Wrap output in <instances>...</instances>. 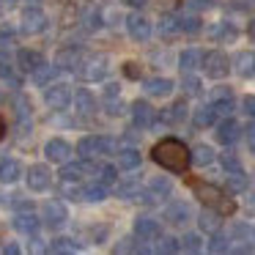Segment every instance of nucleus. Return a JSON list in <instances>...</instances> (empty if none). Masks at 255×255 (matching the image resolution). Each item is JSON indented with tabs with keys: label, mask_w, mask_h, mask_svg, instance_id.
Returning <instances> with one entry per match:
<instances>
[{
	"label": "nucleus",
	"mask_w": 255,
	"mask_h": 255,
	"mask_svg": "<svg viewBox=\"0 0 255 255\" xmlns=\"http://www.w3.org/2000/svg\"><path fill=\"white\" fill-rule=\"evenodd\" d=\"M151 156H154V162L159 167H165V170L170 173H184L189 165V159H192V154L187 151V145L181 143V140H159V143L154 145V151H151Z\"/></svg>",
	"instance_id": "1"
},
{
	"label": "nucleus",
	"mask_w": 255,
	"mask_h": 255,
	"mask_svg": "<svg viewBox=\"0 0 255 255\" xmlns=\"http://www.w3.org/2000/svg\"><path fill=\"white\" fill-rule=\"evenodd\" d=\"M195 192V198L200 200L203 206H209V209L220 211L222 217H231L233 211H236V203H233L231 198H228L225 192H222L220 187H214V184H206V181H192L189 184Z\"/></svg>",
	"instance_id": "2"
},
{
	"label": "nucleus",
	"mask_w": 255,
	"mask_h": 255,
	"mask_svg": "<svg viewBox=\"0 0 255 255\" xmlns=\"http://www.w3.org/2000/svg\"><path fill=\"white\" fill-rule=\"evenodd\" d=\"M116 151V140L113 137H96V134H91V137H83L77 145V154L83 156V159H94V156H102V154H113Z\"/></svg>",
	"instance_id": "3"
},
{
	"label": "nucleus",
	"mask_w": 255,
	"mask_h": 255,
	"mask_svg": "<svg viewBox=\"0 0 255 255\" xmlns=\"http://www.w3.org/2000/svg\"><path fill=\"white\" fill-rule=\"evenodd\" d=\"M203 69H206V74H209V77L222 80L228 72H231V58H228L225 52L214 50V52H209V55L203 58Z\"/></svg>",
	"instance_id": "4"
},
{
	"label": "nucleus",
	"mask_w": 255,
	"mask_h": 255,
	"mask_svg": "<svg viewBox=\"0 0 255 255\" xmlns=\"http://www.w3.org/2000/svg\"><path fill=\"white\" fill-rule=\"evenodd\" d=\"M77 72H80V77L88 80V83H99V80L107 74V58H105V55H91V58H85L83 66H80Z\"/></svg>",
	"instance_id": "5"
},
{
	"label": "nucleus",
	"mask_w": 255,
	"mask_h": 255,
	"mask_svg": "<svg viewBox=\"0 0 255 255\" xmlns=\"http://www.w3.org/2000/svg\"><path fill=\"white\" fill-rule=\"evenodd\" d=\"M47 28V14L41 11L39 6H28L22 11V33H28V36H36V33H41V30Z\"/></svg>",
	"instance_id": "6"
},
{
	"label": "nucleus",
	"mask_w": 255,
	"mask_h": 255,
	"mask_svg": "<svg viewBox=\"0 0 255 255\" xmlns=\"http://www.w3.org/2000/svg\"><path fill=\"white\" fill-rule=\"evenodd\" d=\"M44 102H47V107H52V110H66L69 102H72V91H69V85L55 83V85H50V88L44 91Z\"/></svg>",
	"instance_id": "7"
},
{
	"label": "nucleus",
	"mask_w": 255,
	"mask_h": 255,
	"mask_svg": "<svg viewBox=\"0 0 255 255\" xmlns=\"http://www.w3.org/2000/svg\"><path fill=\"white\" fill-rule=\"evenodd\" d=\"M134 233H137V239H143V242H154V239L162 236V225H159V220L143 214V217L134 220Z\"/></svg>",
	"instance_id": "8"
},
{
	"label": "nucleus",
	"mask_w": 255,
	"mask_h": 255,
	"mask_svg": "<svg viewBox=\"0 0 255 255\" xmlns=\"http://www.w3.org/2000/svg\"><path fill=\"white\" fill-rule=\"evenodd\" d=\"M83 61H85V52L83 50H77V47H66V50L58 52L55 66L58 69H66V72H74V69L83 66Z\"/></svg>",
	"instance_id": "9"
},
{
	"label": "nucleus",
	"mask_w": 255,
	"mask_h": 255,
	"mask_svg": "<svg viewBox=\"0 0 255 255\" xmlns=\"http://www.w3.org/2000/svg\"><path fill=\"white\" fill-rule=\"evenodd\" d=\"M88 173H96V167L91 165V159H83V162H63L61 178H69V181H83Z\"/></svg>",
	"instance_id": "10"
},
{
	"label": "nucleus",
	"mask_w": 255,
	"mask_h": 255,
	"mask_svg": "<svg viewBox=\"0 0 255 255\" xmlns=\"http://www.w3.org/2000/svg\"><path fill=\"white\" fill-rule=\"evenodd\" d=\"M127 30H129V36H132L134 41H148V36H151V25H148V19H145L143 14H129L127 17Z\"/></svg>",
	"instance_id": "11"
},
{
	"label": "nucleus",
	"mask_w": 255,
	"mask_h": 255,
	"mask_svg": "<svg viewBox=\"0 0 255 255\" xmlns=\"http://www.w3.org/2000/svg\"><path fill=\"white\" fill-rule=\"evenodd\" d=\"M44 156H47L50 162L63 165V162H69V156H72V145H69L66 140L55 137V140H50V143L44 145Z\"/></svg>",
	"instance_id": "12"
},
{
	"label": "nucleus",
	"mask_w": 255,
	"mask_h": 255,
	"mask_svg": "<svg viewBox=\"0 0 255 255\" xmlns=\"http://www.w3.org/2000/svg\"><path fill=\"white\" fill-rule=\"evenodd\" d=\"M50 170H47V165H33L28 170V187L33 189V192H44V189H50Z\"/></svg>",
	"instance_id": "13"
},
{
	"label": "nucleus",
	"mask_w": 255,
	"mask_h": 255,
	"mask_svg": "<svg viewBox=\"0 0 255 255\" xmlns=\"http://www.w3.org/2000/svg\"><path fill=\"white\" fill-rule=\"evenodd\" d=\"M154 118H156V113H154V107H151L148 102H134V105H132V121H134V127L148 129L151 124H154Z\"/></svg>",
	"instance_id": "14"
},
{
	"label": "nucleus",
	"mask_w": 255,
	"mask_h": 255,
	"mask_svg": "<svg viewBox=\"0 0 255 255\" xmlns=\"http://www.w3.org/2000/svg\"><path fill=\"white\" fill-rule=\"evenodd\" d=\"M189 217H192V211H189L187 203H181V200H173V203H167L165 220L170 222V225H187Z\"/></svg>",
	"instance_id": "15"
},
{
	"label": "nucleus",
	"mask_w": 255,
	"mask_h": 255,
	"mask_svg": "<svg viewBox=\"0 0 255 255\" xmlns=\"http://www.w3.org/2000/svg\"><path fill=\"white\" fill-rule=\"evenodd\" d=\"M239 137H242V127H239L233 118H225V121L217 127V140H220L222 145H233Z\"/></svg>",
	"instance_id": "16"
},
{
	"label": "nucleus",
	"mask_w": 255,
	"mask_h": 255,
	"mask_svg": "<svg viewBox=\"0 0 255 255\" xmlns=\"http://www.w3.org/2000/svg\"><path fill=\"white\" fill-rule=\"evenodd\" d=\"M66 206L58 203V200H50V203H44V222L50 228H61L63 222H66Z\"/></svg>",
	"instance_id": "17"
},
{
	"label": "nucleus",
	"mask_w": 255,
	"mask_h": 255,
	"mask_svg": "<svg viewBox=\"0 0 255 255\" xmlns=\"http://www.w3.org/2000/svg\"><path fill=\"white\" fill-rule=\"evenodd\" d=\"M233 72L242 74V77L255 74V52H236L233 55Z\"/></svg>",
	"instance_id": "18"
},
{
	"label": "nucleus",
	"mask_w": 255,
	"mask_h": 255,
	"mask_svg": "<svg viewBox=\"0 0 255 255\" xmlns=\"http://www.w3.org/2000/svg\"><path fill=\"white\" fill-rule=\"evenodd\" d=\"M17 63H19V69H22V72L33 74L36 69L44 63V58H41L39 52H33V50H19L17 52Z\"/></svg>",
	"instance_id": "19"
},
{
	"label": "nucleus",
	"mask_w": 255,
	"mask_h": 255,
	"mask_svg": "<svg viewBox=\"0 0 255 255\" xmlns=\"http://www.w3.org/2000/svg\"><path fill=\"white\" fill-rule=\"evenodd\" d=\"M19 176H22V165H19L17 159H3L0 162V181L3 184L19 181Z\"/></svg>",
	"instance_id": "20"
},
{
	"label": "nucleus",
	"mask_w": 255,
	"mask_h": 255,
	"mask_svg": "<svg viewBox=\"0 0 255 255\" xmlns=\"http://www.w3.org/2000/svg\"><path fill=\"white\" fill-rule=\"evenodd\" d=\"M14 228H17L19 233H28V236H33V233L39 231V220H36L33 211H22V214L14 217Z\"/></svg>",
	"instance_id": "21"
},
{
	"label": "nucleus",
	"mask_w": 255,
	"mask_h": 255,
	"mask_svg": "<svg viewBox=\"0 0 255 255\" xmlns=\"http://www.w3.org/2000/svg\"><path fill=\"white\" fill-rule=\"evenodd\" d=\"M173 91V83L167 77H151V80H145V94H151V96H167Z\"/></svg>",
	"instance_id": "22"
},
{
	"label": "nucleus",
	"mask_w": 255,
	"mask_h": 255,
	"mask_svg": "<svg viewBox=\"0 0 255 255\" xmlns=\"http://www.w3.org/2000/svg\"><path fill=\"white\" fill-rule=\"evenodd\" d=\"M220 211H214V209H209L206 206L203 211H200V217H198V222H200V228L203 231H209V233H214V231H220Z\"/></svg>",
	"instance_id": "23"
},
{
	"label": "nucleus",
	"mask_w": 255,
	"mask_h": 255,
	"mask_svg": "<svg viewBox=\"0 0 255 255\" xmlns=\"http://www.w3.org/2000/svg\"><path fill=\"white\" fill-rule=\"evenodd\" d=\"M200 52L198 50H184L181 58H178V66H181V72H195V69L200 66Z\"/></svg>",
	"instance_id": "24"
},
{
	"label": "nucleus",
	"mask_w": 255,
	"mask_h": 255,
	"mask_svg": "<svg viewBox=\"0 0 255 255\" xmlns=\"http://www.w3.org/2000/svg\"><path fill=\"white\" fill-rule=\"evenodd\" d=\"M137 165H140V154L134 148L118 151V167H121V170H134Z\"/></svg>",
	"instance_id": "25"
},
{
	"label": "nucleus",
	"mask_w": 255,
	"mask_h": 255,
	"mask_svg": "<svg viewBox=\"0 0 255 255\" xmlns=\"http://www.w3.org/2000/svg\"><path fill=\"white\" fill-rule=\"evenodd\" d=\"M214 118H217V110H214V105H211V107H198V110L192 113V121H195V127H211V124H214Z\"/></svg>",
	"instance_id": "26"
},
{
	"label": "nucleus",
	"mask_w": 255,
	"mask_h": 255,
	"mask_svg": "<svg viewBox=\"0 0 255 255\" xmlns=\"http://www.w3.org/2000/svg\"><path fill=\"white\" fill-rule=\"evenodd\" d=\"M211 39H217V41H233V39H236V28H233L231 22H217L214 28H211Z\"/></svg>",
	"instance_id": "27"
},
{
	"label": "nucleus",
	"mask_w": 255,
	"mask_h": 255,
	"mask_svg": "<svg viewBox=\"0 0 255 255\" xmlns=\"http://www.w3.org/2000/svg\"><path fill=\"white\" fill-rule=\"evenodd\" d=\"M74 102H77V110L83 113V116H91V113L96 110V102H94V96H91L85 88H80V91H77V96H74Z\"/></svg>",
	"instance_id": "28"
},
{
	"label": "nucleus",
	"mask_w": 255,
	"mask_h": 255,
	"mask_svg": "<svg viewBox=\"0 0 255 255\" xmlns=\"http://www.w3.org/2000/svg\"><path fill=\"white\" fill-rule=\"evenodd\" d=\"M247 176H244V173L242 170H233L231 173V176H228V184H225V187H228V192H233V195H239V192H244V189H247Z\"/></svg>",
	"instance_id": "29"
},
{
	"label": "nucleus",
	"mask_w": 255,
	"mask_h": 255,
	"mask_svg": "<svg viewBox=\"0 0 255 255\" xmlns=\"http://www.w3.org/2000/svg\"><path fill=\"white\" fill-rule=\"evenodd\" d=\"M184 118H187V105L184 102H176L165 110V124H181Z\"/></svg>",
	"instance_id": "30"
},
{
	"label": "nucleus",
	"mask_w": 255,
	"mask_h": 255,
	"mask_svg": "<svg viewBox=\"0 0 255 255\" xmlns=\"http://www.w3.org/2000/svg\"><path fill=\"white\" fill-rule=\"evenodd\" d=\"M77 250H80V244L74 242V239H66V236L55 239V242L50 244V253H77Z\"/></svg>",
	"instance_id": "31"
},
{
	"label": "nucleus",
	"mask_w": 255,
	"mask_h": 255,
	"mask_svg": "<svg viewBox=\"0 0 255 255\" xmlns=\"http://www.w3.org/2000/svg\"><path fill=\"white\" fill-rule=\"evenodd\" d=\"M61 192L66 195V198H72V200H85V187H77V184L69 181V178H63Z\"/></svg>",
	"instance_id": "32"
},
{
	"label": "nucleus",
	"mask_w": 255,
	"mask_h": 255,
	"mask_svg": "<svg viewBox=\"0 0 255 255\" xmlns=\"http://www.w3.org/2000/svg\"><path fill=\"white\" fill-rule=\"evenodd\" d=\"M211 159H214V151H211L209 145H195L192 148V162L195 165H211Z\"/></svg>",
	"instance_id": "33"
},
{
	"label": "nucleus",
	"mask_w": 255,
	"mask_h": 255,
	"mask_svg": "<svg viewBox=\"0 0 255 255\" xmlns=\"http://www.w3.org/2000/svg\"><path fill=\"white\" fill-rule=\"evenodd\" d=\"M178 28H181V33H198V30H200V19L195 17V14L184 11V17H178Z\"/></svg>",
	"instance_id": "34"
},
{
	"label": "nucleus",
	"mask_w": 255,
	"mask_h": 255,
	"mask_svg": "<svg viewBox=\"0 0 255 255\" xmlns=\"http://www.w3.org/2000/svg\"><path fill=\"white\" fill-rule=\"evenodd\" d=\"M107 198V187L102 181L91 184V187H85V200H91V203H99V200Z\"/></svg>",
	"instance_id": "35"
},
{
	"label": "nucleus",
	"mask_w": 255,
	"mask_h": 255,
	"mask_svg": "<svg viewBox=\"0 0 255 255\" xmlns=\"http://www.w3.org/2000/svg\"><path fill=\"white\" fill-rule=\"evenodd\" d=\"M140 192H143V189H140V184H137V181H124V184H118V195H121V198L137 200V198H140Z\"/></svg>",
	"instance_id": "36"
},
{
	"label": "nucleus",
	"mask_w": 255,
	"mask_h": 255,
	"mask_svg": "<svg viewBox=\"0 0 255 255\" xmlns=\"http://www.w3.org/2000/svg\"><path fill=\"white\" fill-rule=\"evenodd\" d=\"M55 72H58V66H47V63H41V66L33 72V80H36L39 85H47L52 77H55Z\"/></svg>",
	"instance_id": "37"
},
{
	"label": "nucleus",
	"mask_w": 255,
	"mask_h": 255,
	"mask_svg": "<svg viewBox=\"0 0 255 255\" xmlns=\"http://www.w3.org/2000/svg\"><path fill=\"white\" fill-rule=\"evenodd\" d=\"M211 6H214L211 0H184V11L187 14H203V11H209Z\"/></svg>",
	"instance_id": "38"
},
{
	"label": "nucleus",
	"mask_w": 255,
	"mask_h": 255,
	"mask_svg": "<svg viewBox=\"0 0 255 255\" xmlns=\"http://www.w3.org/2000/svg\"><path fill=\"white\" fill-rule=\"evenodd\" d=\"M178 19L176 17H162V22H159V33H162V39H167V36H176L178 33Z\"/></svg>",
	"instance_id": "39"
},
{
	"label": "nucleus",
	"mask_w": 255,
	"mask_h": 255,
	"mask_svg": "<svg viewBox=\"0 0 255 255\" xmlns=\"http://www.w3.org/2000/svg\"><path fill=\"white\" fill-rule=\"evenodd\" d=\"M151 189H154L156 195H159V198H167V195L173 192V187H170V181H167V178H162V176H156V178H151V184H148Z\"/></svg>",
	"instance_id": "40"
},
{
	"label": "nucleus",
	"mask_w": 255,
	"mask_h": 255,
	"mask_svg": "<svg viewBox=\"0 0 255 255\" xmlns=\"http://www.w3.org/2000/svg\"><path fill=\"white\" fill-rule=\"evenodd\" d=\"M116 167L113 165H102V167H96V176H99V181L105 184V187H110L113 181H116Z\"/></svg>",
	"instance_id": "41"
},
{
	"label": "nucleus",
	"mask_w": 255,
	"mask_h": 255,
	"mask_svg": "<svg viewBox=\"0 0 255 255\" xmlns=\"http://www.w3.org/2000/svg\"><path fill=\"white\" fill-rule=\"evenodd\" d=\"M220 162H222V167H225L228 173H233V170H242V162H239V156L233 154V151H225V154L220 156Z\"/></svg>",
	"instance_id": "42"
},
{
	"label": "nucleus",
	"mask_w": 255,
	"mask_h": 255,
	"mask_svg": "<svg viewBox=\"0 0 255 255\" xmlns=\"http://www.w3.org/2000/svg\"><path fill=\"white\" fill-rule=\"evenodd\" d=\"M209 250L211 253H228V236H222V233L214 231V236H211V242H209Z\"/></svg>",
	"instance_id": "43"
},
{
	"label": "nucleus",
	"mask_w": 255,
	"mask_h": 255,
	"mask_svg": "<svg viewBox=\"0 0 255 255\" xmlns=\"http://www.w3.org/2000/svg\"><path fill=\"white\" fill-rule=\"evenodd\" d=\"M211 105H214V110H217V113L228 116V113L233 110V96H220V99H214Z\"/></svg>",
	"instance_id": "44"
},
{
	"label": "nucleus",
	"mask_w": 255,
	"mask_h": 255,
	"mask_svg": "<svg viewBox=\"0 0 255 255\" xmlns=\"http://www.w3.org/2000/svg\"><path fill=\"white\" fill-rule=\"evenodd\" d=\"M181 247L187 250V253H198L200 250V236L198 233H187V236L181 239Z\"/></svg>",
	"instance_id": "45"
},
{
	"label": "nucleus",
	"mask_w": 255,
	"mask_h": 255,
	"mask_svg": "<svg viewBox=\"0 0 255 255\" xmlns=\"http://www.w3.org/2000/svg\"><path fill=\"white\" fill-rule=\"evenodd\" d=\"M85 28H88V30L102 28V14L94 11V8H91V11H85Z\"/></svg>",
	"instance_id": "46"
},
{
	"label": "nucleus",
	"mask_w": 255,
	"mask_h": 255,
	"mask_svg": "<svg viewBox=\"0 0 255 255\" xmlns=\"http://www.w3.org/2000/svg\"><path fill=\"white\" fill-rule=\"evenodd\" d=\"M105 107H107V113H110V116H121L124 113V105L121 102H118V96H105Z\"/></svg>",
	"instance_id": "47"
},
{
	"label": "nucleus",
	"mask_w": 255,
	"mask_h": 255,
	"mask_svg": "<svg viewBox=\"0 0 255 255\" xmlns=\"http://www.w3.org/2000/svg\"><path fill=\"white\" fill-rule=\"evenodd\" d=\"M184 91L189 96H198L200 94V80L198 77H184Z\"/></svg>",
	"instance_id": "48"
},
{
	"label": "nucleus",
	"mask_w": 255,
	"mask_h": 255,
	"mask_svg": "<svg viewBox=\"0 0 255 255\" xmlns=\"http://www.w3.org/2000/svg\"><path fill=\"white\" fill-rule=\"evenodd\" d=\"M0 80H8V83H14V85H17V80H14V69L8 66L6 61H0Z\"/></svg>",
	"instance_id": "49"
},
{
	"label": "nucleus",
	"mask_w": 255,
	"mask_h": 255,
	"mask_svg": "<svg viewBox=\"0 0 255 255\" xmlns=\"http://www.w3.org/2000/svg\"><path fill=\"white\" fill-rule=\"evenodd\" d=\"M178 247H181V244H178L176 239H165V242L159 244V253H178Z\"/></svg>",
	"instance_id": "50"
},
{
	"label": "nucleus",
	"mask_w": 255,
	"mask_h": 255,
	"mask_svg": "<svg viewBox=\"0 0 255 255\" xmlns=\"http://www.w3.org/2000/svg\"><path fill=\"white\" fill-rule=\"evenodd\" d=\"M124 74H127L129 80H137V77H140V69H137V63H127V66H124Z\"/></svg>",
	"instance_id": "51"
},
{
	"label": "nucleus",
	"mask_w": 255,
	"mask_h": 255,
	"mask_svg": "<svg viewBox=\"0 0 255 255\" xmlns=\"http://www.w3.org/2000/svg\"><path fill=\"white\" fill-rule=\"evenodd\" d=\"M14 209H19V211H33V203H30V200H25V198H17V200H14Z\"/></svg>",
	"instance_id": "52"
},
{
	"label": "nucleus",
	"mask_w": 255,
	"mask_h": 255,
	"mask_svg": "<svg viewBox=\"0 0 255 255\" xmlns=\"http://www.w3.org/2000/svg\"><path fill=\"white\" fill-rule=\"evenodd\" d=\"M244 113L255 118V96H244Z\"/></svg>",
	"instance_id": "53"
},
{
	"label": "nucleus",
	"mask_w": 255,
	"mask_h": 255,
	"mask_svg": "<svg viewBox=\"0 0 255 255\" xmlns=\"http://www.w3.org/2000/svg\"><path fill=\"white\" fill-rule=\"evenodd\" d=\"M247 143H250V148L255 151V124H250V127H247Z\"/></svg>",
	"instance_id": "54"
},
{
	"label": "nucleus",
	"mask_w": 255,
	"mask_h": 255,
	"mask_svg": "<svg viewBox=\"0 0 255 255\" xmlns=\"http://www.w3.org/2000/svg\"><path fill=\"white\" fill-rule=\"evenodd\" d=\"M105 96H118V85H116V83L105 85Z\"/></svg>",
	"instance_id": "55"
},
{
	"label": "nucleus",
	"mask_w": 255,
	"mask_h": 255,
	"mask_svg": "<svg viewBox=\"0 0 255 255\" xmlns=\"http://www.w3.org/2000/svg\"><path fill=\"white\" fill-rule=\"evenodd\" d=\"M124 3H127V6H132V8H140V6H145L148 0H124Z\"/></svg>",
	"instance_id": "56"
},
{
	"label": "nucleus",
	"mask_w": 255,
	"mask_h": 255,
	"mask_svg": "<svg viewBox=\"0 0 255 255\" xmlns=\"http://www.w3.org/2000/svg\"><path fill=\"white\" fill-rule=\"evenodd\" d=\"M3 253H6V255H17L19 247H17V244H6V247H3Z\"/></svg>",
	"instance_id": "57"
},
{
	"label": "nucleus",
	"mask_w": 255,
	"mask_h": 255,
	"mask_svg": "<svg viewBox=\"0 0 255 255\" xmlns=\"http://www.w3.org/2000/svg\"><path fill=\"white\" fill-rule=\"evenodd\" d=\"M233 233H236V236H244V233H247V228H244V225H236V228H233Z\"/></svg>",
	"instance_id": "58"
},
{
	"label": "nucleus",
	"mask_w": 255,
	"mask_h": 255,
	"mask_svg": "<svg viewBox=\"0 0 255 255\" xmlns=\"http://www.w3.org/2000/svg\"><path fill=\"white\" fill-rule=\"evenodd\" d=\"M250 39L255 41V19H253V22H250Z\"/></svg>",
	"instance_id": "59"
},
{
	"label": "nucleus",
	"mask_w": 255,
	"mask_h": 255,
	"mask_svg": "<svg viewBox=\"0 0 255 255\" xmlns=\"http://www.w3.org/2000/svg\"><path fill=\"white\" fill-rule=\"evenodd\" d=\"M3 134H6V124H3V118H0V140H3Z\"/></svg>",
	"instance_id": "60"
},
{
	"label": "nucleus",
	"mask_w": 255,
	"mask_h": 255,
	"mask_svg": "<svg viewBox=\"0 0 255 255\" xmlns=\"http://www.w3.org/2000/svg\"><path fill=\"white\" fill-rule=\"evenodd\" d=\"M247 209H250V211H255V198H250V200H247Z\"/></svg>",
	"instance_id": "61"
},
{
	"label": "nucleus",
	"mask_w": 255,
	"mask_h": 255,
	"mask_svg": "<svg viewBox=\"0 0 255 255\" xmlns=\"http://www.w3.org/2000/svg\"><path fill=\"white\" fill-rule=\"evenodd\" d=\"M253 236H255V228H253Z\"/></svg>",
	"instance_id": "62"
}]
</instances>
